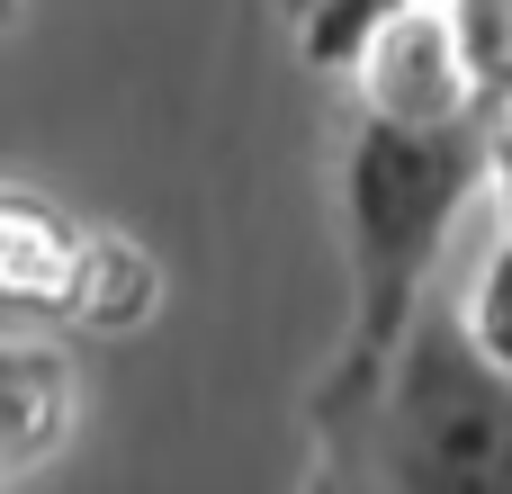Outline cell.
<instances>
[{
	"label": "cell",
	"instance_id": "4",
	"mask_svg": "<svg viewBox=\"0 0 512 494\" xmlns=\"http://www.w3.org/2000/svg\"><path fill=\"white\" fill-rule=\"evenodd\" d=\"M81 261H90V225H72L36 189L0 198V297L18 315H63L81 288Z\"/></svg>",
	"mask_w": 512,
	"mask_h": 494
},
{
	"label": "cell",
	"instance_id": "5",
	"mask_svg": "<svg viewBox=\"0 0 512 494\" xmlns=\"http://www.w3.org/2000/svg\"><path fill=\"white\" fill-rule=\"evenodd\" d=\"M0 405H9V486H27L63 441H72V360L36 333H9L0 351Z\"/></svg>",
	"mask_w": 512,
	"mask_h": 494
},
{
	"label": "cell",
	"instance_id": "3",
	"mask_svg": "<svg viewBox=\"0 0 512 494\" xmlns=\"http://www.w3.org/2000/svg\"><path fill=\"white\" fill-rule=\"evenodd\" d=\"M351 108L369 117H405V126H495V108L477 99L468 81V54H459V27H450V0H405L351 63Z\"/></svg>",
	"mask_w": 512,
	"mask_h": 494
},
{
	"label": "cell",
	"instance_id": "2",
	"mask_svg": "<svg viewBox=\"0 0 512 494\" xmlns=\"http://www.w3.org/2000/svg\"><path fill=\"white\" fill-rule=\"evenodd\" d=\"M495 189V126H405L351 108L342 144V243H351V333L333 360H378L405 342V324L432 306V270L468 216V198Z\"/></svg>",
	"mask_w": 512,
	"mask_h": 494
},
{
	"label": "cell",
	"instance_id": "7",
	"mask_svg": "<svg viewBox=\"0 0 512 494\" xmlns=\"http://www.w3.org/2000/svg\"><path fill=\"white\" fill-rule=\"evenodd\" d=\"M405 0H288V27H297V54L315 72H351L360 45L396 18Z\"/></svg>",
	"mask_w": 512,
	"mask_h": 494
},
{
	"label": "cell",
	"instance_id": "1",
	"mask_svg": "<svg viewBox=\"0 0 512 494\" xmlns=\"http://www.w3.org/2000/svg\"><path fill=\"white\" fill-rule=\"evenodd\" d=\"M306 441V494H512V369L423 306L396 351L315 378Z\"/></svg>",
	"mask_w": 512,
	"mask_h": 494
},
{
	"label": "cell",
	"instance_id": "10",
	"mask_svg": "<svg viewBox=\"0 0 512 494\" xmlns=\"http://www.w3.org/2000/svg\"><path fill=\"white\" fill-rule=\"evenodd\" d=\"M495 225H512V108L495 117Z\"/></svg>",
	"mask_w": 512,
	"mask_h": 494
},
{
	"label": "cell",
	"instance_id": "8",
	"mask_svg": "<svg viewBox=\"0 0 512 494\" xmlns=\"http://www.w3.org/2000/svg\"><path fill=\"white\" fill-rule=\"evenodd\" d=\"M450 27H459V54H468L477 99L504 117L512 108V0H450Z\"/></svg>",
	"mask_w": 512,
	"mask_h": 494
},
{
	"label": "cell",
	"instance_id": "9",
	"mask_svg": "<svg viewBox=\"0 0 512 494\" xmlns=\"http://www.w3.org/2000/svg\"><path fill=\"white\" fill-rule=\"evenodd\" d=\"M459 315H468V333L512 369V225H495V252L477 261V288H468Z\"/></svg>",
	"mask_w": 512,
	"mask_h": 494
},
{
	"label": "cell",
	"instance_id": "6",
	"mask_svg": "<svg viewBox=\"0 0 512 494\" xmlns=\"http://www.w3.org/2000/svg\"><path fill=\"white\" fill-rule=\"evenodd\" d=\"M153 306H162L153 252L126 243V234H90V261H81V288H72L63 324H81V333H135V324H153Z\"/></svg>",
	"mask_w": 512,
	"mask_h": 494
}]
</instances>
